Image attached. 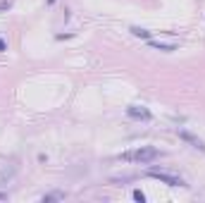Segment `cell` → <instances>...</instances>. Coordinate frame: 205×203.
Instances as JSON below:
<instances>
[{
    "instance_id": "cell-1",
    "label": "cell",
    "mask_w": 205,
    "mask_h": 203,
    "mask_svg": "<svg viewBox=\"0 0 205 203\" xmlns=\"http://www.w3.org/2000/svg\"><path fill=\"white\" fill-rule=\"evenodd\" d=\"M162 155V151L153 146H141L136 148V151H129V153H119L117 160H122V163H153V160H158Z\"/></svg>"
},
{
    "instance_id": "cell-2",
    "label": "cell",
    "mask_w": 205,
    "mask_h": 203,
    "mask_svg": "<svg viewBox=\"0 0 205 203\" xmlns=\"http://www.w3.org/2000/svg\"><path fill=\"white\" fill-rule=\"evenodd\" d=\"M148 175H150L153 179H160L162 184H167V186H186V182H184L181 177L170 175V172H165V170H155V167H150Z\"/></svg>"
},
{
    "instance_id": "cell-3",
    "label": "cell",
    "mask_w": 205,
    "mask_h": 203,
    "mask_svg": "<svg viewBox=\"0 0 205 203\" xmlns=\"http://www.w3.org/2000/svg\"><path fill=\"white\" fill-rule=\"evenodd\" d=\"M177 136H179V139H184L186 143H191L193 148H198V151H203V153H205V143H203V139H198L196 134H191V131H186V129H177Z\"/></svg>"
},
{
    "instance_id": "cell-4",
    "label": "cell",
    "mask_w": 205,
    "mask_h": 203,
    "mask_svg": "<svg viewBox=\"0 0 205 203\" xmlns=\"http://www.w3.org/2000/svg\"><path fill=\"white\" fill-rule=\"evenodd\" d=\"M126 115L129 117H134V120H153V112L148 110V108H143V105H129L126 108Z\"/></svg>"
},
{
    "instance_id": "cell-5",
    "label": "cell",
    "mask_w": 205,
    "mask_h": 203,
    "mask_svg": "<svg viewBox=\"0 0 205 203\" xmlns=\"http://www.w3.org/2000/svg\"><path fill=\"white\" fill-rule=\"evenodd\" d=\"M148 46L155 48V50H162V53H172V50H177V43H160V41H153V38H148Z\"/></svg>"
},
{
    "instance_id": "cell-6",
    "label": "cell",
    "mask_w": 205,
    "mask_h": 203,
    "mask_svg": "<svg viewBox=\"0 0 205 203\" xmlns=\"http://www.w3.org/2000/svg\"><path fill=\"white\" fill-rule=\"evenodd\" d=\"M131 34H134L136 38H153V31H148V29H141V27H131Z\"/></svg>"
},
{
    "instance_id": "cell-7",
    "label": "cell",
    "mask_w": 205,
    "mask_h": 203,
    "mask_svg": "<svg viewBox=\"0 0 205 203\" xmlns=\"http://www.w3.org/2000/svg\"><path fill=\"white\" fill-rule=\"evenodd\" d=\"M62 198H64L62 191H55V194H45V196H43V201H45V203H48V201H62Z\"/></svg>"
},
{
    "instance_id": "cell-8",
    "label": "cell",
    "mask_w": 205,
    "mask_h": 203,
    "mask_svg": "<svg viewBox=\"0 0 205 203\" xmlns=\"http://www.w3.org/2000/svg\"><path fill=\"white\" fill-rule=\"evenodd\" d=\"M10 7H12V0H0V12H5Z\"/></svg>"
},
{
    "instance_id": "cell-9",
    "label": "cell",
    "mask_w": 205,
    "mask_h": 203,
    "mask_svg": "<svg viewBox=\"0 0 205 203\" xmlns=\"http://www.w3.org/2000/svg\"><path fill=\"white\" fill-rule=\"evenodd\" d=\"M134 198H136L138 203H143V201H146V196H143V191H138V189L134 191Z\"/></svg>"
},
{
    "instance_id": "cell-10",
    "label": "cell",
    "mask_w": 205,
    "mask_h": 203,
    "mask_svg": "<svg viewBox=\"0 0 205 203\" xmlns=\"http://www.w3.org/2000/svg\"><path fill=\"white\" fill-rule=\"evenodd\" d=\"M5 50H7V41H5V38H0V53H5Z\"/></svg>"
},
{
    "instance_id": "cell-11",
    "label": "cell",
    "mask_w": 205,
    "mask_h": 203,
    "mask_svg": "<svg viewBox=\"0 0 205 203\" xmlns=\"http://www.w3.org/2000/svg\"><path fill=\"white\" fill-rule=\"evenodd\" d=\"M0 201H7V194L5 191H0Z\"/></svg>"
},
{
    "instance_id": "cell-12",
    "label": "cell",
    "mask_w": 205,
    "mask_h": 203,
    "mask_svg": "<svg viewBox=\"0 0 205 203\" xmlns=\"http://www.w3.org/2000/svg\"><path fill=\"white\" fill-rule=\"evenodd\" d=\"M53 2H55V0H45V5H53Z\"/></svg>"
}]
</instances>
